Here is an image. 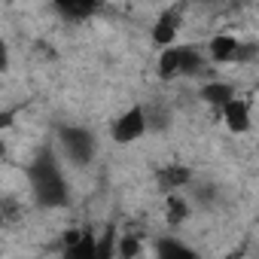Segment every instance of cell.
<instances>
[{"mask_svg":"<svg viewBox=\"0 0 259 259\" xmlns=\"http://www.w3.org/2000/svg\"><path fill=\"white\" fill-rule=\"evenodd\" d=\"M253 46H241L235 37H213L210 40V58L213 61H238V58H250Z\"/></svg>","mask_w":259,"mask_h":259,"instance_id":"obj_6","label":"cell"},{"mask_svg":"<svg viewBox=\"0 0 259 259\" xmlns=\"http://www.w3.org/2000/svg\"><path fill=\"white\" fill-rule=\"evenodd\" d=\"M116 256V232L107 229L104 238H98V259H113Z\"/></svg>","mask_w":259,"mask_h":259,"instance_id":"obj_14","label":"cell"},{"mask_svg":"<svg viewBox=\"0 0 259 259\" xmlns=\"http://www.w3.org/2000/svg\"><path fill=\"white\" fill-rule=\"evenodd\" d=\"M174 37H177V10L162 13V19H159L156 28H153V40H156L159 46H171Z\"/></svg>","mask_w":259,"mask_h":259,"instance_id":"obj_8","label":"cell"},{"mask_svg":"<svg viewBox=\"0 0 259 259\" xmlns=\"http://www.w3.org/2000/svg\"><path fill=\"white\" fill-rule=\"evenodd\" d=\"M144 132H147V113H144V107H132L128 113H122L113 122V141L116 144H132Z\"/></svg>","mask_w":259,"mask_h":259,"instance_id":"obj_4","label":"cell"},{"mask_svg":"<svg viewBox=\"0 0 259 259\" xmlns=\"http://www.w3.org/2000/svg\"><path fill=\"white\" fill-rule=\"evenodd\" d=\"M223 116H226V125L232 128V132H247V128H250V107L241 98H232L223 107Z\"/></svg>","mask_w":259,"mask_h":259,"instance_id":"obj_7","label":"cell"},{"mask_svg":"<svg viewBox=\"0 0 259 259\" xmlns=\"http://www.w3.org/2000/svg\"><path fill=\"white\" fill-rule=\"evenodd\" d=\"M189 183V171L186 168H180V165H171V168H162L159 171V186L162 189H180V186H186Z\"/></svg>","mask_w":259,"mask_h":259,"instance_id":"obj_10","label":"cell"},{"mask_svg":"<svg viewBox=\"0 0 259 259\" xmlns=\"http://www.w3.org/2000/svg\"><path fill=\"white\" fill-rule=\"evenodd\" d=\"M64 259H98V238L85 229L64 235Z\"/></svg>","mask_w":259,"mask_h":259,"instance_id":"obj_5","label":"cell"},{"mask_svg":"<svg viewBox=\"0 0 259 259\" xmlns=\"http://www.w3.org/2000/svg\"><path fill=\"white\" fill-rule=\"evenodd\" d=\"M31 186H34V195L43 207H58L67 201V183H64V174L58 171V162L52 159L49 150H43L34 165H31Z\"/></svg>","mask_w":259,"mask_h":259,"instance_id":"obj_1","label":"cell"},{"mask_svg":"<svg viewBox=\"0 0 259 259\" xmlns=\"http://www.w3.org/2000/svg\"><path fill=\"white\" fill-rule=\"evenodd\" d=\"M22 217V207L13 201V198H4L0 201V223H16Z\"/></svg>","mask_w":259,"mask_h":259,"instance_id":"obj_16","label":"cell"},{"mask_svg":"<svg viewBox=\"0 0 259 259\" xmlns=\"http://www.w3.org/2000/svg\"><path fill=\"white\" fill-rule=\"evenodd\" d=\"M61 144H64V153L76 162V165H85L92 156H95V138L85 132V128H61Z\"/></svg>","mask_w":259,"mask_h":259,"instance_id":"obj_3","label":"cell"},{"mask_svg":"<svg viewBox=\"0 0 259 259\" xmlns=\"http://www.w3.org/2000/svg\"><path fill=\"white\" fill-rule=\"evenodd\" d=\"M201 67V55L195 49H165L162 61H159V73L162 79H174L177 73H195Z\"/></svg>","mask_w":259,"mask_h":259,"instance_id":"obj_2","label":"cell"},{"mask_svg":"<svg viewBox=\"0 0 259 259\" xmlns=\"http://www.w3.org/2000/svg\"><path fill=\"white\" fill-rule=\"evenodd\" d=\"M138 250H141V241H138L135 235H125V238L116 244V253H119V259H135V256H138Z\"/></svg>","mask_w":259,"mask_h":259,"instance_id":"obj_15","label":"cell"},{"mask_svg":"<svg viewBox=\"0 0 259 259\" xmlns=\"http://www.w3.org/2000/svg\"><path fill=\"white\" fill-rule=\"evenodd\" d=\"M0 156H4V141H0Z\"/></svg>","mask_w":259,"mask_h":259,"instance_id":"obj_19","label":"cell"},{"mask_svg":"<svg viewBox=\"0 0 259 259\" xmlns=\"http://www.w3.org/2000/svg\"><path fill=\"white\" fill-rule=\"evenodd\" d=\"M165 210H168V223H183L186 213H189V207H186V201H183L180 195H168Z\"/></svg>","mask_w":259,"mask_h":259,"instance_id":"obj_13","label":"cell"},{"mask_svg":"<svg viewBox=\"0 0 259 259\" xmlns=\"http://www.w3.org/2000/svg\"><path fill=\"white\" fill-rule=\"evenodd\" d=\"M95 10H98V4H89V0H82V4H73V0H64V4H58V13L67 16V19H89Z\"/></svg>","mask_w":259,"mask_h":259,"instance_id":"obj_11","label":"cell"},{"mask_svg":"<svg viewBox=\"0 0 259 259\" xmlns=\"http://www.w3.org/2000/svg\"><path fill=\"white\" fill-rule=\"evenodd\" d=\"M156 253H159V259H198L186 244H180L174 238H162L159 247H156Z\"/></svg>","mask_w":259,"mask_h":259,"instance_id":"obj_9","label":"cell"},{"mask_svg":"<svg viewBox=\"0 0 259 259\" xmlns=\"http://www.w3.org/2000/svg\"><path fill=\"white\" fill-rule=\"evenodd\" d=\"M10 119H13V113H0V128H7V125H10Z\"/></svg>","mask_w":259,"mask_h":259,"instance_id":"obj_18","label":"cell"},{"mask_svg":"<svg viewBox=\"0 0 259 259\" xmlns=\"http://www.w3.org/2000/svg\"><path fill=\"white\" fill-rule=\"evenodd\" d=\"M204 98H207L210 104H217V107H226V104L235 98V92H232L229 85H223V82H210V85L204 89Z\"/></svg>","mask_w":259,"mask_h":259,"instance_id":"obj_12","label":"cell"},{"mask_svg":"<svg viewBox=\"0 0 259 259\" xmlns=\"http://www.w3.org/2000/svg\"><path fill=\"white\" fill-rule=\"evenodd\" d=\"M4 67H7V43L0 40V70H4Z\"/></svg>","mask_w":259,"mask_h":259,"instance_id":"obj_17","label":"cell"}]
</instances>
